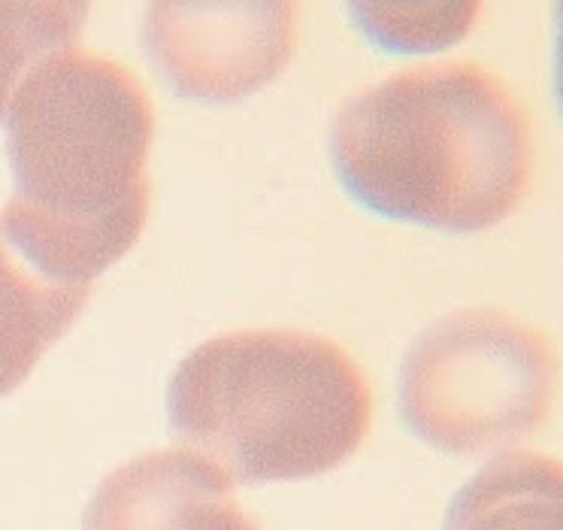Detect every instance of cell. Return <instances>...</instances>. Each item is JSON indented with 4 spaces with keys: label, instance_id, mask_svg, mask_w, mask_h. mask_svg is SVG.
I'll return each mask as SVG.
<instances>
[{
    "label": "cell",
    "instance_id": "cell-9",
    "mask_svg": "<svg viewBox=\"0 0 563 530\" xmlns=\"http://www.w3.org/2000/svg\"><path fill=\"white\" fill-rule=\"evenodd\" d=\"M88 19V3H15L0 0V119L15 91L55 52L76 46Z\"/></svg>",
    "mask_w": 563,
    "mask_h": 530
},
{
    "label": "cell",
    "instance_id": "cell-6",
    "mask_svg": "<svg viewBox=\"0 0 563 530\" xmlns=\"http://www.w3.org/2000/svg\"><path fill=\"white\" fill-rule=\"evenodd\" d=\"M82 530H261L236 482L188 449L148 452L115 467L91 494Z\"/></svg>",
    "mask_w": 563,
    "mask_h": 530
},
{
    "label": "cell",
    "instance_id": "cell-2",
    "mask_svg": "<svg viewBox=\"0 0 563 530\" xmlns=\"http://www.w3.org/2000/svg\"><path fill=\"white\" fill-rule=\"evenodd\" d=\"M333 164L364 207L440 231H482L525 200L537 173L527 100L488 64L409 67L345 103Z\"/></svg>",
    "mask_w": 563,
    "mask_h": 530
},
{
    "label": "cell",
    "instance_id": "cell-11",
    "mask_svg": "<svg viewBox=\"0 0 563 530\" xmlns=\"http://www.w3.org/2000/svg\"><path fill=\"white\" fill-rule=\"evenodd\" d=\"M558 62H554V79H558V95L563 103V7L558 10Z\"/></svg>",
    "mask_w": 563,
    "mask_h": 530
},
{
    "label": "cell",
    "instance_id": "cell-7",
    "mask_svg": "<svg viewBox=\"0 0 563 530\" xmlns=\"http://www.w3.org/2000/svg\"><path fill=\"white\" fill-rule=\"evenodd\" d=\"M88 297L91 285L52 273L0 212V397L25 383Z\"/></svg>",
    "mask_w": 563,
    "mask_h": 530
},
{
    "label": "cell",
    "instance_id": "cell-1",
    "mask_svg": "<svg viewBox=\"0 0 563 530\" xmlns=\"http://www.w3.org/2000/svg\"><path fill=\"white\" fill-rule=\"evenodd\" d=\"M3 119L15 176L3 219L52 273L95 285L146 228V86L119 58L70 46L27 76Z\"/></svg>",
    "mask_w": 563,
    "mask_h": 530
},
{
    "label": "cell",
    "instance_id": "cell-10",
    "mask_svg": "<svg viewBox=\"0 0 563 530\" xmlns=\"http://www.w3.org/2000/svg\"><path fill=\"white\" fill-rule=\"evenodd\" d=\"M355 13L388 49H442L476 25L478 3H364Z\"/></svg>",
    "mask_w": 563,
    "mask_h": 530
},
{
    "label": "cell",
    "instance_id": "cell-5",
    "mask_svg": "<svg viewBox=\"0 0 563 530\" xmlns=\"http://www.w3.org/2000/svg\"><path fill=\"white\" fill-rule=\"evenodd\" d=\"M146 46L188 98L233 100L267 86L300 40L295 3H152Z\"/></svg>",
    "mask_w": 563,
    "mask_h": 530
},
{
    "label": "cell",
    "instance_id": "cell-8",
    "mask_svg": "<svg viewBox=\"0 0 563 530\" xmlns=\"http://www.w3.org/2000/svg\"><path fill=\"white\" fill-rule=\"evenodd\" d=\"M442 530H563V461L509 452L454 494Z\"/></svg>",
    "mask_w": 563,
    "mask_h": 530
},
{
    "label": "cell",
    "instance_id": "cell-3",
    "mask_svg": "<svg viewBox=\"0 0 563 530\" xmlns=\"http://www.w3.org/2000/svg\"><path fill=\"white\" fill-rule=\"evenodd\" d=\"M183 449L233 482L309 479L367 440L376 400L349 349L309 331H233L188 352L167 388Z\"/></svg>",
    "mask_w": 563,
    "mask_h": 530
},
{
    "label": "cell",
    "instance_id": "cell-4",
    "mask_svg": "<svg viewBox=\"0 0 563 530\" xmlns=\"http://www.w3.org/2000/svg\"><path fill=\"white\" fill-rule=\"evenodd\" d=\"M561 383V352L533 321L506 309H461L409 349L400 407L421 440L476 455L539 428Z\"/></svg>",
    "mask_w": 563,
    "mask_h": 530
}]
</instances>
